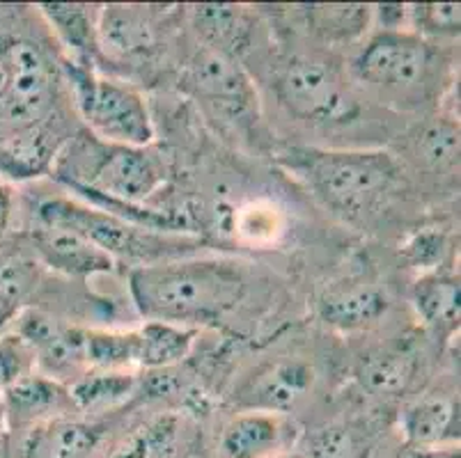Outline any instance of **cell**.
Returning <instances> with one entry per match:
<instances>
[{"label":"cell","mask_w":461,"mask_h":458,"mask_svg":"<svg viewBox=\"0 0 461 458\" xmlns=\"http://www.w3.org/2000/svg\"><path fill=\"white\" fill-rule=\"evenodd\" d=\"M129 292L148 321L195 328L232 312L246 293V277L216 259L148 264L129 273Z\"/></svg>","instance_id":"cell-1"},{"label":"cell","mask_w":461,"mask_h":458,"mask_svg":"<svg viewBox=\"0 0 461 458\" xmlns=\"http://www.w3.org/2000/svg\"><path fill=\"white\" fill-rule=\"evenodd\" d=\"M51 175L71 191L140 207L166 182L161 158L148 147L113 145L90 131H81L60 147Z\"/></svg>","instance_id":"cell-2"},{"label":"cell","mask_w":461,"mask_h":458,"mask_svg":"<svg viewBox=\"0 0 461 458\" xmlns=\"http://www.w3.org/2000/svg\"><path fill=\"white\" fill-rule=\"evenodd\" d=\"M283 161L333 211L349 218L372 213L391 195L400 167L384 151L289 149Z\"/></svg>","instance_id":"cell-3"},{"label":"cell","mask_w":461,"mask_h":458,"mask_svg":"<svg viewBox=\"0 0 461 458\" xmlns=\"http://www.w3.org/2000/svg\"><path fill=\"white\" fill-rule=\"evenodd\" d=\"M71 94L87 131L113 145L148 147L154 140V124L140 92L95 69L67 62Z\"/></svg>","instance_id":"cell-4"},{"label":"cell","mask_w":461,"mask_h":458,"mask_svg":"<svg viewBox=\"0 0 461 458\" xmlns=\"http://www.w3.org/2000/svg\"><path fill=\"white\" fill-rule=\"evenodd\" d=\"M434 49L418 32L381 31L354 58V76L385 94H413L427 85Z\"/></svg>","instance_id":"cell-5"},{"label":"cell","mask_w":461,"mask_h":458,"mask_svg":"<svg viewBox=\"0 0 461 458\" xmlns=\"http://www.w3.org/2000/svg\"><path fill=\"white\" fill-rule=\"evenodd\" d=\"M56 85L53 67L44 50L26 37H12V71L0 106V136L49 124Z\"/></svg>","instance_id":"cell-6"},{"label":"cell","mask_w":461,"mask_h":458,"mask_svg":"<svg viewBox=\"0 0 461 458\" xmlns=\"http://www.w3.org/2000/svg\"><path fill=\"white\" fill-rule=\"evenodd\" d=\"M276 92L292 115L312 124L339 121L356 111V101L339 76L324 62L310 58H292L285 62Z\"/></svg>","instance_id":"cell-7"},{"label":"cell","mask_w":461,"mask_h":458,"mask_svg":"<svg viewBox=\"0 0 461 458\" xmlns=\"http://www.w3.org/2000/svg\"><path fill=\"white\" fill-rule=\"evenodd\" d=\"M14 335L32 351L41 373L60 383V378L77 381L87 367L86 339L87 330L65 326L40 310H23L14 319Z\"/></svg>","instance_id":"cell-8"},{"label":"cell","mask_w":461,"mask_h":458,"mask_svg":"<svg viewBox=\"0 0 461 458\" xmlns=\"http://www.w3.org/2000/svg\"><path fill=\"white\" fill-rule=\"evenodd\" d=\"M37 225H56L74 229V232L90 238L104 252H108L113 259L120 257V255H127V257L145 255V243H148V237L138 232L140 227L120 220L117 216H111L102 209L83 207L78 202L62 200V197L41 202L40 209H37Z\"/></svg>","instance_id":"cell-9"},{"label":"cell","mask_w":461,"mask_h":458,"mask_svg":"<svg viewBox=\"0 0 461 458\" xmlns=\"http://www.w3.org/2000/svg\"><path fill=\"white\" fill-rule=\"evenodd\" d=\"M186 85L200 101L228 117H241L255 103L253 85L234 56L209 46L198 50L188 65Z\"/></svg>","instance_id":"cell-10"},{"label":"cell","mask_w":461,"mask_h":458,"mask_svg":"<svg viewBox=\"0 0 461 458\" xmlns=\"http://www.w3.org/2000/svg\"><path fill=\"white\" fill-rule=\"evenodd\" d=\"M5 424L10 431H28L37 424L60 418H77L78 410L71 401L69 388L44 373H26L12 388L0 394Z\"/></svg>","instance_id":"cell-11"},{"label":"cell","mask_w":461,"mask_h":458,"mask_svg":"<svg viewBox=\"0 0 461 458\" xmlns=\"http://www.w3.org/2000/svg\"><path fill=\"white\" fill-rule=\"evenodd\" d=\"M314 385V372L301 360H280L259 369L241 394V406L259 413L287 415L303 401Z\"/></svg>","instance_id":"cell-12"},{"label":"cell","mask_w":461,"mask_h":458,"mask_svg":"<svg viewBox=\"0 0 461 458\" xmlns=\"http://www.w3.org/2000/svg\"><path fill=\"white\" fill-rule=\"evenodd\" d=\"M294 443V428L283 415L249 410L230 419L218 438L221 458H278Z\"/></svg>","instance_id":"cell-13"},{"label":"cell","mask_w":461,"mask_h":458,"mask_svg":"<svg viewBox=\"0 0 461 458\" xmlns=\"http://www.w3.org/2000/svg\"><path fill=\"white\" fill-rule=\"evenodd\" d=\"M31 241L40 262L65 275L90 277L115 266V259L108 252L67 227L37 225L31 232Z\"/></svg>","instance_id":"cell-14"},{"label":"cell","mask_w":461,"mask_h":458,"mask_svg":"<svg viewBox=\"0 0 461 458\" xmlns=\"http://www.w3.org/2000/svg\"><path fill=\"white\" fill-rule=\"evenodd\" d=\"M96 40L106 56L145 58L157 49V23L149 7L106 5L96 16Z\"/></svg>","instance_id":"cell-15"},{"label":"cell","mask_w":461,"mask_h":458,"mask_svg":"<svg viewBox=\"0 0 461 458\" xmlns=\"http://www.w3.org/2000/svg\"><path fill=\"white\" fill-rule=\"evenodd\" d=\"M102 431L78 418H60L23 431V458H92L99 449Z\"/></svg>","instance_id":"cell-16"},{"label":"cell","mask_w":461,"mask_h":458,"mask_svg":"<svg viewBox=\"0 0 461 458\" xmlns=\"http://www.w3.org/2000/svg\"><path fill=\"white\" fill-rule=\"evenodd\" d=\"M388 312V298L375 284H349L326 292L320 298V317L326 326L356 333L379 323Z\"/></svg>","instance_id":"cell-17"},{"label":"cell","mask_w":461,"mask_h":458,"mask_svg":"<svg viewBox=\"0 0 461 458\" xmlns=\"http://www.w3.org/2000/svg\"><path fill=\"white\" fill-rule=\"evenodd\" d=\"M60 142L53 136L51 126L41 124L28 131L0 136V172L16 182L37 179L51 172Z\"/></svg>","instance_id":"cell-18"},{"label":"cell","mask_w":461,"mask_h":458,"mask_svg":"<svg viewBox=\"0 0 461 458\" xmlns=\"http://www.w3.org/2000/svg\"><path fill=\"white\" fill-rule=\"evenodd\" d=\"M46 23L51 25L58 40L69 49L71 65L92 69L90 62L99 56L96 40V16L87 5H67V3H46L40 5Z\"/></svg>","instance_id":"cell-19"},{"label":"cell","mask_w":461,"mask_h":458,"mask_svg":"<svg viewBox=\"0 0 461 458\" xmlns=\"http://www.w3.org/2000/svg\"><path fill=\"white\" fill-rule=\"evenodd\" d=\"M402 431L416 449L438 447L459 438V406L446 399H422L402 415Z\"/></svg>","instance_id":"cell-20"},{"label":"cell","mask_w":461,"mask_h":458,"mask_svg":"<svg viewBox=\"0 0 461 458\" xmlns=\"http://www.w3.org/2000/svg\"><path fill=\"white\" fill-rule=\"evenodd\" d=\"M40 283V264L23 252L0 250V335L26 310Z\"/></svg>","instance_id":"cell-21"},{"label":"cell","mask_w":461,"mask_h":458,"mask_svg":"<svg viewBox=\"0 0 461 458\" xmlns=\"http://www.w3.org/2000/svg\"><path fill=\"white\" fill-rule=\"evenodd\" d=\"M78 413H106L136 394L138 378L129 372H90L67 385Z\"/></svg>","instance_id":"cell-22"},{"label":"cell","mask_w":461,"mask_h":458,"mask_svg":"<svg viewBox=\"0 0 461 458\" xmlns=\"http://www.w3.org/2000/svg\"><path fill=\"white\" fill-rule=\"evenodd\" d=\"M138 337H140L138 367L170 369L188 358L195 337H198V328L148 321L138 330Z\"/></svg>","instance_id":"cell-23"},{"label":"cell","mask_w":461,"mask_h":458,"mask_svg":"<svg viewBox=\"0 0 461 458\" xmlns=\"http://www.w3.org/2000/svg\"><path fill=\"white\" fill-rule=\"evenodd\" d=\"M363 388L379 397H397L413 381V358L402 351H376L358 364Z\"/></svg>","instance_id":"cell-24"},{"label":"cell","mask_w":461,"mask_h":458,"mask_svg":"<svg viewBox=\"0 0 461 458\" xmlns=\"http://www.w3.org/2000/svg\"><path fill=\"white\" fill-rule=\"evenodd\" d=\"M459 277L427 273L413 287L418 317L429 326L455 323V319H459Z\"/></svg>","instance_id":"cell-25"},{"label":"cell","mask_w":461,"mask_h":458,"mask_svg":"<svg viewBox=\"0 0 461 458\" xmlns=\"http://www.w3.org/2000/svg\"><path fill=\"white\" fill-rule=\"evenodd\" d=\"M87 367L96 372H127L136 367L140 358V337L133 333H106L87 330L86 339Z\"/></svg>","instance_id":"cell-26"},{"label":"cell","mask_w":461,"mask_h":458,"mask_svg":"<svg viewBox=\"0 0 461 458\" xmlns=\"http://www.w3.org/2000/svg\"><path fill=\"white\" fill-rule=\"evenodd\" d=\"M241 7L234 5H200L195 7V25L198 32L207 40L209 49L223 50L234 56V49L244 44L246 23Z\"/></svg>","instance_id":"cell-27"},{"label":"cell","mask_w":461,"mask_h":458,"mask_svg":"<svg viewBox=\"0 0 461 458\" xmlns=\"http://www.w3.org/2000/svg\"><path fill=\"white\" fill-rule=\"evenodd\" d=\"M175 443H177V424L170 418H161L129 434L113 449L111 458H170Z\"/></svg>","instance_id":"cell-28"},{"label":"cell","mask_w":461,"mask_h":458,"mask_svg":"<svg viewBox=\"0 0 461 458\" xmlns=\"http://www.w3.org/2000/svg\"><path fill=\"white\" fill-rule=\"evenodd\" d=\"M301 458H358V443L347 427H324L305 438Z\"/></svg>","instance_id":"cell-29"},{"label":"cell","mask_w":461,"mask_h":458,"mask_svg":"<svg viewBox=\"0 0 461 458\" xmlns=\"http://www.w3.org/2000/svg\"><path fill=\"white\" fill-rule=\"evenodd\" d=\"M32 351L16 335H0V394L32 372Z\"/></svg>","instance_id":"cell-30"},{"label":"cell","mask_w":461,"mask_h":458,"mask_svg":"<svg viewBox=\"0 0 461 458\" xmlns=\"http://www.w3.org/2000/svg\"><path fill=\"white\" fill-rule=\"evenodd\" d=\"M418 31L431 35H459L461 7L452 3H429L409 10Z\"/></svg>","instance_id":"cell-31"},{"label":"cell","mask_w":461,"mask_h":458,"mask_svg":"<svg viewBox=\"0 0 461 458\" xmlns=\"http://www.w3.org/2000/svg\"><path fill=\"white\" fill-rule=\"evenodd\" d=\"M314 16L320 21V28L333 35L349 37L360 32L366 28L367 16H370V7L363 5H330V7H312Z\"/></svg>","instance_id":"cell-32"},{"label":"cell","mask_w":461,"mask_h":458,"mask_svg":"<svg viewBox=\"0 0 461 458\" xmlns=\"http://www.w3.org/2000/svg\"><path fill=\"white\" fill-rule=\"evenodd\" d=\"M418 149L427 163L446 166V163L455 161V157L459 154V133L447 124L429 126L420 136Z\"/></svg>","instance_id":"cell-33"},{"label":"cell","mask_w":461,"mask_h":458,"mask_svg":"<svg viewBox=\"0 0 461 458\" xmlns=\"http://www.w3.org/2000/svg\"><path fill=\"white\" fill-rule=\"evenodd\" d=\"M404 255L413 266L431 268L441 262L443 255H446V238H443V234L436 232L418 234L404 247Z\"/></svg>","instance_id":"cell-34"},{"label":"cell","mask_w":461,"mask_h":458,"mask_svg":"<svg viewBox=\"0 0 461 458\" xmlns=\"http://www.w3.org/2000/svg\"><path fill=\"white\" fill-rule=\"evenodd\" d=\"M12 204H14V197H12V191L5 186V184H0V234L5 232L7 225H10Z\"/></svg>","instance_id":"cell-35"},{"label":"cell","mask_w":461,"mask_h":458,"mask_svg":"<svg viewBox=\"0 0 461 458\" xmlns=\"http://www.w3.org/2000/svg\"><path fill=\"white\" fill-rule=\"evenodd\" d=\"M411 458H459V452H455V449L429 447V449H416V454H413Z\"/></svg>","instance_id":"cell-36"},{"label":"cell","mask_w":461,"mask_h":458,"mask_svg":"<svg viewBox=\"0 0 461 458\" xmlns=\"http://www.w3.org/2000/svg\"><path fill=\"white\" fill-rule=\"evenodd\" d=\"M7 431V424H5V410H3V401H0V438H3V434Z\"/></svg>","instance_id":"cell-37"},{"label":"cell","mask_w":461,"mask_h":458,"mask_svg":"<svg viewBox=\"0 0 461 458\" xmlns=\"http://www.w3.org/2000/svg\"><path fill=\"white\" fill-rule=\"evenodd\" d=\"M278 458H301L299 454H294V456H292V454H285V456H278Z\"/></svg>","instance_id":"cell-38"}]
</instances>
